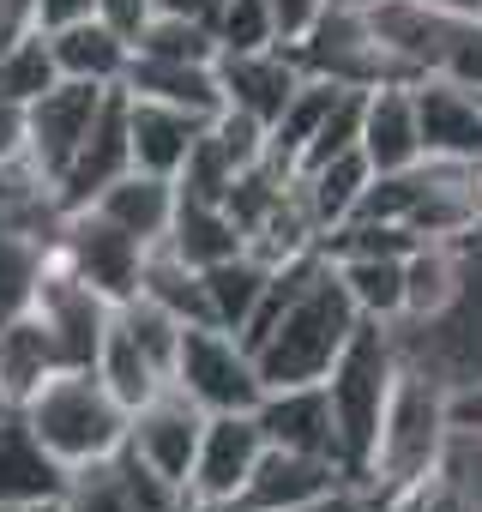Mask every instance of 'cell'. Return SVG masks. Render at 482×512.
Masks as SVG:
<instances>
[{"instance_id":"37","label":"cell","mask_w":482,"mask_h":512,"mask_svg":"<svg viewBox=\"0 0 482 512\" xmlns=\"http://www.w3.org/2000/svg\"><path fill=\"white\" fill-rule=\"evenodd\" d=\"M211 37H217V49H266V43H278L272 0H217Z\"/></svg>"},{"instance_id":"21","label":"cell","mask_w":482,"mask_h":512,"mask_svg":"<svg viewBox=\"0 0 482 512\" xmlns=\"http://www.w3.org/2000/svg\"><path fill=\"white\" fill-rule=\"evenodd\" d=\"M91 211L109 217L115 229H127L133 241L157 247L163 229H169V217H175V181H169V175H151V169H127V175H115V181L91 199Z\"/></svg>"},{"instance_id":"34","label":"cell","mask_w":482,"mask_h":512,"mask_svg":"<svg viewBox=\"0 0 482 512\" xmlns=\"http://www.w3.org/2000/svg\"><path fill=\"white\" fill-rule=\"evenodd\" d=\"M55 79H61V67H55V49H49V31H43V25L25 31L13 49H0V91H7V97L31 103V97H43Z\"/></svg>"},{"instance_id":"8","label":"cell","mask_w":482,"mask_h":512,"mask_svg":"<svg viewBox=\"0 0 482 512\" xmlns=\"http://www.w3.org/2000/svg\"><path fill=\"white\" fill-rule=\"evenodd\" d=\"M31 314H37L43 332L55 338L61 368H91V362H97V344H103V332H109V320H115V302L97 296L85 278H73L55 253H49V272H43V284H37Z\"/></svg>"},{"instance_id":"25","label":"cell","mask_w":482,"mask_h":512,"mask_svg":"<svg viewBox=\"0 0 482 512\" xmlns=\"http://www.w3.org/2000/svg\"><path fill=\"white\" fill-rule=\"evenodd\" d=\"M163 247L175 253V260H187L193 272H205V266H217V260H235L248 241H241V229H235V217H229L223 205L175 193V217H169V229H163Z\"/></svg>"},{"instance_id":"28","label":"cell","mask_w":482,"mask_h":512,"mask_svg":"<svg viewBox=\"0 0 482 512\" xmlns=\"http://www.w3.org/2000/svg\"><path fill=\"white\" fill-rule=\"evenodd\" d=\"M55 368H61V356H55V338L43 332L37 314H19V320L0 326V392H7L13 410H19Z\"/></svg>"},{"instance_id":"30","label":"cell","mask_w":482,"mask_h":512,"mask_svg":"<svg viewBox=\"0 0 482 512\" xmlns=\"http://www.w3.org/2000/svg\"><path fill=\"white\" fill-rule=\"evenodd\" d=\"M133 296L157 302V308H163V314H175L181 326H211L205 278H199L187 260H175L163 241H157V247H145V266H139V290H133Z\"/></svg>"},{"instance_id":"39","label":"cell","mask_w":482,"mask_h":512,"mask_svg":"<svg viewBox=\"0 0 482 512\" xmlns=\"http://www.w3.org/2000/svg\"><path fill=\"white\" fill-rule=\"evenodd\" d=\"M446 428L452 440H482V380L446 386Z\"/></svg>"},{"instance_id":"46","label":"cell","mask_w":482,"mask_h":512,"mask_svg":"<svg viewBox=\"0 0 482 512\" xmlns=\"http://www.w3.org/2000/svg\"><path fill=\"white\" fill-rule=\"evenodd\" d=\"M440 13H458V19H476L482 13V0H434Z\"/></svg>"},{"instance_id":"15","label":"cell","mask_w":482,"mask_h":512,"mask_svg":"<svg viewBox=\"0 0 482 512\" xmlns=\"http://www.w3.org/2000/svg\"><path fill=\"white\" fill-rule=\"evenodd\" d=\"M302 85V67L290 61L284 43L266 49H217V91L229 109L254 115V121H278V109L290 103V91Z\"/></svg>"},{"instance_id":"13","label":"cell","mask_w":482,"mask_h":512,"mask_svg":"<svg viewBox=\"0 0 482 512\" xmlns=\"http://www.w3.org/2000/svg\"><path fill=\"white\" fill-rule=\"evenodd\" d=\"M350 482L344 464L332 458H314V452H284V446H266L254 476L241 482V494L229 500L235 512H290V506H308L320 494H338Z\"/></svg>"},{"instance_id":"29","label":"cell","mask_w":482,"mask_h":512,"mask_svg":"<svg viewBox=\"0 0 482 512\" xmlns=\"http://www.w3.org/2000/svg\"><path fill=\"white\" fill-rule=\"evenodd\" d=\"M368 181H374V169L362 163V151H344V157H332V163L296 169V193H302V205H308V217H314L320 235L338 229V223L356 211V199H362Z\"/></svg>"},{"instance_id":"32","label":"cell","mask_w":482,"mask_h":512,"mask_svg":"<svg viewBox=\"0 0 482 512\" xmlns=\"http://www.w3.org/2000/svg\"><path fill=\"white\" fill-rule=\"evenodd\" d=\"M91 368H97V380H103V386H109L127 410H139L157 386H169V374H163V368H157V362L133 344V338H127L121 314L109 320V332H103V344H97V362H91Z\"/></svg>"},{"instance_id":"27","label":"cell","mask_w":482,"mask_h":512,"mask_svg":"<svg viewBox=\"0 0 482 512\" xmlns=\"http://www.w3.org/2000/svg\"><path fill=\"white\" fill-rule=\"evenodd\" d=\"M350 308L374 326H398L404 320V260L392 253H350V260H332Z\"/></svg>"},{"instance_id":"26","label":"cell","mask_w":482,"mask_h":512,"mask_svg":"<svg viewBox=\"0 0 482 512\" xmlns=\"http://www.w3.org/2000/svg\"><path fill=\"white\" fill-rule=\"evenodd\" d=\"M49 253H55V229H7L0 223V326L31 314L37 284L49 272Z\"/></svg>"},{"instance_id":"44","label":"cell","mask_w":482,"mask_h":512,"mask_svg":"<svg viewBox=\"0 0 482 512\" xmlns=\"http://www.w3.org/2000/svg\"><path fill=\"white\" fill-rule=\"evenodd\" d=\"M97 13V0H37V19H43V31H55V25H73V19H91Z\"/></svg>"},{"instance_id":"5","label":"cell","mask_w":482,"mask_h":512,"mask_svg":"<svg viewBox=\"0 0 482 512\" xmlns=\"http://www.w3.org/2000/svg\"><path fill=\"white\" fill-rule=\"evenodd\" d=\"M290 61L308 73V79H332V85H350V91H374V85H410V73L380 49L374 25L362 7H344V0H326L314 13V25L284 43Z\"/></svg>"},{"instance_id":"16","label":"cell","mask_w":482,"mask_h":512,"mask_svg":"<svg viewBox=\"0 0 482 512\" xmlns=\"http://www.w3.org/2000/svg\"><path fill=\"white\" fill-rule=\"evenodd\" d=\"M254 422H260L266 446L314 452V458L344 464L338 428H332V404H326V386L320 380H308V386H266V398L254 404Z\"/></svg>"},{"instance_id":"20","label":"cell","mask_w":482,"mask_h":512,"mask_svg":"<svg viewBox=\"0 0 482 512\" xmlns=\"http://www.w3.org/2000/svg\"><path fill=\"white\" fill-rule=\"evenodd\" d=\"M67 488V464L25 428L19 410L0 416V506L19 500H61Z\"/></svg>"},{"instance_id":"6","label":"cell","mask_w":482,"mask_h":512,"mask_svg":"<svg viewBox=\"0 0 482 512\" xmlns=\"http://www.w3.org/2000/svg\"><path fill=\"white\" fill-rule=\"evenodd\" d=\"M169 386H181L205 416H217V410H254L266 398V380H260L248 344H241L235 332H223V326H181Z\"/></svg>"},{"instance_id":"23","label":"cell","mask_w":482,"mask_h":512,"mask_svg":"<svg viewBox=\"0 0 482 512\" xmlns=\"http://www.w3.org/2000/svg\"><path fill=\"white\" fill-rule=\"evenodd\" d=\"M49 49H55L61 79H85V85H121L127 61H133V43L115 25H103L97 13L91 19H73V25H55L49 31Z\"/></svg>"},{"instance_id":"17","label":"cell","mask_w":482,"mask_h":512,"mask_svg":"<svg viewBox=\"0 0 482 512\" xmlns=\"http://www.w3.org/2000/svg\"><path fill=\"white\" fill-rule=\"evenodd\" d=\"M410 85H374V91H362L356 151H362V163L374 175H404V169L422 163V133H416V97H410Z\"/></svg>"},{"instance_id":"4","label":"cell","mask_w":482,"mask_h":512,"mask_svg":"<svg viewBox=\"0 0 482 512\" xmlns=\"http://www.w3.org/2000/svg\"><path fill=\"white\" fill-rule=\"evenodd\" d=\"M452 446V428H446V380L422 374V368H398V386L386 398V416H380V434H374V458H368V476L362 488L368 494H392L428 470H440Z\"/></svg>"},{"instance_id":"36","label":"cell","mask_w":482,"mask_h":512,"mask_svg":"<svg viewBox=\"0 0 482 512\" xmlns=\"http://www.w3.org/2000/svg\"><path fill=\"white\" fill-rule=\"evenodd\" d=\"M115 476H121L133 512H181L187 506V488H175L169 476H157L133 446H115Z\"/></svg>"},{"instance_id":"10","label":"cell","mask_w":482,"mask_h":512,"mask_svg":"<svg viewBox=\"0 0 482 512\" xmlns=\"http://www.w3.org/2000/svg\"><path fill=\"white\" fill-rule=\"evenodd\" d=\"M199 428H205V410H199L181 386H157L139 410H127V440H121V446H133L157 476H169L175 488H187Z\"/></svg>"},{"instance_id":"49","label":"cell","mask_w":482,"mask_h":512,"mask_svg":"<svg viewBox=\"0 0 482 512\" xmlns=\"http://www.w3.org/2000/svg\"><path fill=\"white\" fill-rule=\"evenodd\" d=\"M7 410H13V404H7V392H0V416H7Z\"/></svg>"},{"instance_id":"48","label":"cell","mask_w":482,"mask_h":512,"mask_svg":"<svg viewBox=\"0 0 482 512\" xmlns=\"http://www.w3.org/2000/svg\"><path fill=\"white\" fill-rule=\"evenodd\" d=\"M470 199H476V217H482V163H470Z\"/></svg>"},{"instance_id":"2","label":"cell","mask_w":482,"mask_h":512,"mask_svg":"<svg viewBox=\"0 0 482 512\" xmlns=\"http://www.w3.org/2000/svg\"><path fill=\"white\" fill-rule=\"evenodd\" d=\"M398 344H392V326H374V320H356L350 344L338 350V362L326 368V404H332V428H338V452H344V470L350 482L368 476V458H374V434H380V416H386V398L398 386Z\"/></svg>"},{"instance_id":"11","label":"cell","mask_w":482,"mask_h":512,"mask_svg":"<svg viewBox=\"0 0 482 512\" xmlns=\"http://www.w3.org/2000/svg\"><path fill=\"white\" fill-rule=\"evenodd\" d=\"M260 452H266V434H260L254 410H217V416H205L199 446H193V470H187V494L193 500H235L241 482L254 476Z\"/></svg>"},{"instance_id":"31","label":"cell","mask_w":482,"mask_h":512,"mask_svg":"<svg viewBox=\"0 0 482 512\" xmlns=\"http://www.w3.org/2000/svg\"><path fill=\"white\" fill-rule=\"evenodd\" d=\"M199 278H205L211 326H223V332H235V338H241V326H248V314H254V302H260V290H266L272 266H266V260H254V253L241 247L235 260H217V266H205Z\"/></svg>"},{"instance_id":"47","label":"cell","mask_w":482,"mask_h":512,"mask_svg":"<svg viewBox=\"0 0 482 512\" xmlns=\"http://www.w3.org/2000/svg\"><path fill=\"white\" fill-rule=\"evenodd\" d=\"M0 512H61V500H19V506H0Z\"/></svg>"},{"instance_id":"3","label":"cell","mask_w":482,"mask_h":512,"mask_svg":"<svg viewBox=\"0 0 482 512\" xmlns=\"http://www.w3.org/2000/svg\"><path fill=\"white\" fill-rule=\"evenodd\" d=\"M25 428L73 470L91 458H109L127 440V404L97 380V368H55L25 404Z\"/></svg>"},{"instance_id":"7","label":"cell","mask_w":482,"mask_h":512,"mask_svg":"<svg viewBox=\"0 0 482 512\" xmlns=\"http://www.w3.org/2000/svg\"><path fill=\"white\" fill-rule=\"evenodd\" d=\"M55 260L85 278L97 296H109L115 308L139 290V266H145V241H133L127 229H115L109 217H97L91 205L85 211H61L55 223Z\"/></svg>"},{"instance_id":"1","label":"cell","mask_w":482,"mask_h":512,"mask_svg":"<svg viewBox=\"0 0 482 512\" xmlns=\"http://www.w3.org/2000/svg\"><path fill=\"white\" fill-rule=\"evenodd\" d=\"M356 320L362 314L350 308V296H344V284H338V272L326 260L314 272V284L272 320V332L248 356H254V368H260L266 386H308V380H326V368L350 344Z\"/></svg>"},{"instance_id":"9","label":"cell","mask_w":482,"mask_h":512,"mask_svg":"<svg viewBox=\"0 0 482 512\" xmlns=\"http://www.w3.org/2000/svg\"><path fill=\"white\" fill-rule=\"evenodd\" d=\"M109 91H115V85L55 79L43 97L25 103V157H31L49 181H61V169H67L73 151L85 145V133H91V121H97V109H103Z\"/></svg>"},{"instance_id":"18","label":"cell","mask_w":482,"mask_h":512,"mask_svg":"<svg viewBox=\"0 0 482 512\" xmlns=\"http://www.w3.org/2000/svg\"><path fill=\"white\" fill-rule=\"evenodd\" d=\"M380 49L410 73V79H428L440 67V49L458 25V13H440L434 0H374V7H362Z\"/></svg>"},{"instance_id":"24","label":"cell","mask_w":482,"mask_h":512,"mask_svg":"<svg viewBox=\"0 0 482 512\" xmlns=\"http://www.w3.org/2000/svg\"><path fill=\"white\" fill-rule=\"evenodd\" d=\"M121 91H127V97H151V103H175V109H193V115H217V109H223L217 61H211V67H193V61H151V55H133L127 73H121Z\"/></svg>"},{"instance_id":"42","label":"cell","mask_w":482,"mask_h":512,"mask_svg":"<svg viewBox=\"0 0 482 512\" xmlns=\"http://www.w3.org/2000/svg\"><path fill=\"white\" fill-rule=\"evenodd\" d=\"M25 151V103L0 91V163Z\"/></svg>"},{"instance_id":"40","label":"cell","mask_w":482,"mask_h":512,"mask_svg":"<svg viewBox=\"0 0 482 512\" xmlns=\"http://www.w3.org/2000/svg\"><path fill=\"white\" fill-rule=\"evenodd\" d=\"M97 19H103V25H115V31L133 43V31L151 19V0H97Z\"/></svg>"},{"instance_id":"33","label":"cell","mask_w":482,"mask_h":512,"mask_svg":"<svg viewBox=\"0 0 482 512\" xmlns=\"http://www.w3.org/2000/svg\"><path fill=\"white\" fill-rule=\"evenodd\" d=\"M133 55H151V61H193V67H211L217 61V37L211 25L199 19H175V13H151L139 31H133Z\"/></svg>"},{"instance_id":"45","label":"cell","mask_w":482,"mask_h":512,"mask_svg":"<svg viewBox=\"0 0 482 512\" xmlns=\"http://www.w3.org/2000/svg\"><path fill=\"white\" fill-rule=\"evenodd\" d=\"M151 13H175V19H199V25H211L217 0H151Z\"/></svg>"},{"instance_id":"41","label":"cell","mask_w":482,"mask_h":512,"mask_svg":"<svg viewBox=\"0 0 482 512\" xmlns=\"http://www.w3.org/2000/svg\"><path fill=\"white\" fill-rule=\"evenodd\" d=\"M37 0H0V49H13L25 31H37Z\"/></svg>"},{"instance_id":"38","label":"cell","mask_w":482,"mask_h":512,"mask_svg":"<svg viewBox=\"0 0 482 512\" xmlns=\"http://www.w3.org/2000/svg\"><path fill=\"white\" fill-rule=\"evenodd\" d=\"M434 79H452V85H464V91H476V97H482V13L452 25V37H446V49H440Z\"/></svg>"},{"instance_id":"14","label":"cell","mask_w":482,"mask_h":512,"mask_svg":"<svg viewBox=\"0 0 482 512\" xmlns=\"http://www.w3.org/2000/svg\"><path fill=\"white\" fill-rule=\"evenodd\" d=\"M416 133H422V157L434 163H482V97L452 85V79H416Z\"/></svg>"},{"instance_id":"19","label":"cell","mask_w":482,"mask_h":512,"mask_svg":"<svg viewBox=\"0 0 482 512\" xmlns=\"http://www.w3.org/2000/svg\"><path fill=\"white\" fill-rule=\"evenodd\" d=\"M211 115H193V109H175V103H151V97H127V145H133V169H151V175H169L187 163L193 139L205 133Z\"/></svg>"},{"instance_id":"35","label":"cell","mask_w":482,"mask_h":512,"mask_svg":"<svg viewBox=\"0 0 482 512\" xmlns=\"http://www.w3.org/2000/svg\"><path fill=\"white\" fill-rule=\"evenodd\" d=\"M61 512H133V506H127V488H121V476H115V452L67 470Z\"/></svg>"},{"instance_id":"43","label":"cell","mask_w":482,"mask_h":512,"mask_svg":"<svg viewBox=\"0 0 482 512\" xmlns=\"http://www.w3.org/2000/svg\"><path fill=\"white\" fill-rule=\"evenodd\" d=\"M290 512H374V494H368L362 482H344L338 494H320V500H308V506H290Z\"/></svg>"},{"instance_id":"22","label":"cell","mask_w":482,"mask_h":512,"mask_svg":"<svg viewBox=\"0 0 482 512\" xmlns=\"http://www.w3.org/2000/svg\"><path fill=\"white\" fill-rule=\"evenodd\" d=\"M470 272V235L464 241H416L404 253V320H434L452 308Z\"/></svg>"},{"instance_id":"12","label":"cell","mask_w":482,"mask_h":512,"mask_svg":"<svg viewBox=\"0 0 482 512\" xmlns=\"http://www.w3.org/2000/svg\"><path fill=\"white\" fill-rule=\"evenodd\" d=\"M133 169V145H127V91L115 85L109 97H103V109H97V121H91V133H85V145L73 151V163L61 169V181H55V205L61 211H85L115 175H127Z\"/></svg>"}]
</instances>
